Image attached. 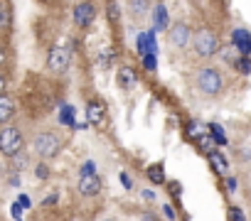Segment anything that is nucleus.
Wrapping results in <instances>:
<instances>
[{
  "label": "nucleus",
  "mask_w": 251,
  "mask_h": 221,
  "mask_svg": "<svg viewBox=\"0 0 251 221\" xmlns=\"http://www.w3.org/2000/svg\"><path fill=\"white\" fill-rule=\"evenodd\" d=\"M23 131L15 128V126H3V131H0V150H3V155L13 157L18 153H23Z\"/></svg>",
  "instance_id": "1"
},
{
  "label": "nucleus",
  "mask_w": 251,
  "mask_h": 221,
  "mask_svg": "<svg viewBox=\"0 0 251 221\" xmlns=\"http://www.w3.org/2000/svg\"><path fill=\"white\" fill-rule=\"evenodd\" d=\"M195 49H197L200 57H214L217 52H222V42H219L217 32L202 30V32H197V37H195Z\"/></svg>",
  "instance_id": "2"
},
{
  "label": "nucleus",
  "mask_w": 251,
  "mask_h": 221,
  "mask_svg": "<svg viewBox=\"0 0 251 221\" xmlns=\"http://www.w3.org/2000/svg\"><path fill=\"white\" fill-rule=\"evenodd\" d=\"M197 86H200L204 93H209V96H217V93L222 91L224 81H222V74H219L217 69H212V66H204V69H200V71H197Z\"/></svg>",
  "instance_id": "3"
},
{
  "label": "nucleus",
  "mask_w": 251,
  "mask_h": 221,
  "mask_svg": "<svg viewBox=\"0 0 251 221\" xmlns=\"http://www.w3.org/2000/svg\"><path fill=\"white\" fill-rule=\"evenodd\" d=\"M69 62H72V52H69V47H64V44H54V47L50 49V54H47V66H50L54 74L67 71Z\"/></svg>",
  "instance_id": "4"
},
{
  "label": "nucleus",
  "mask_w": 251,
  "mask_h": 221,
  "mask_svg": "<svg viewBox=\"0 0 251 221\" xmlns=\"http://www.w3.org/2000/svg\"><path fill=\"white\" fill-rule=\"evenodd\" d=\"M59 148H62V143H59V138L54 133H40L35 138V150L42 157H54L59 153Z\"/></svg>",
  "instance_id": "5"
},
{
  "label": "nucleus",
  "mask_w": 251,
  "mask_h": 221,
  "mask_svg": "<svg viewBox=\"0 0 251 221\" xmlns=\"http://www.w3.org/2000/svg\"><path fill=\"white\" fill-rule=\"evenodd\" d=\"M231 47L241 54V57H251V32L239 27L231 32Z\"/></svg>",
  "instance_id": "6"
},
{
  "label": "nucleus",
  "mask_w": 251,
  "mask_h": 221,
  "mask_svg": "<svg viewBox=\"0 0 251 221\" xmlns=\"http://www.w3.org/2000/svg\"><path fill=\"white\" fill-rule=\"evenodd\" d=\"M94 18H96V8H94L91 3H79V5H74V22H76L79 27H89V25L94 22Z\"/></svg>",
  "instance_id": "7"
},
{
  "label": "nucleus",
  "mask_w": 251,
  "mask_h": 221,
  "mask_svg": "<svg viewBox=\"0 0 251 221\" xmlns=\"http://www.w3.org/2000/svg\"><path fill=\"white\" fill-rule=\"evenodd\" d=\"M192 27L190 25H185V22H177L173 30H170V42L175 44V47H187L190 42H192Z\"/></svg>",
  "instance_id": "8"
},
{
  "label": "nucleus",
  "mask_w": 251,
  "mask_h": 221,
  "mask_svg": "<svg viewBox=\"0 0 251 221\" xmlns=\"http://www.w3.org/2000/svg\"><path fill=\"white\" fill-rule=\"evenodd\" d=\"M86 121H89V126H101L106 121V106L101 101H89L86 103Z\"/></svg>",
  "instance_id": "9"
},
{
  "label": "nucleus",
  "mask_w": 251,
  "mask_h": 221,
  "mask_svg": "<svg viewBox=\"0 0 251 221\" xmlns=\"http://www.w3.org/2000/svg\"><path fill=\"white\" fill-rule=\"evenodd\" d=\"M151 13H153V32H163V30L170 25L168 8H165L163 3H155V5L151 8Z\"/></svg>",
  "instance_id": "10"
},
{
  "label": "nucleus",
  "mask_w": 251,
  "mask_h": 221,
  "mask_svg": "<svg viewBox=\"0 0 251 221\" xmlns=\"http://www.w3.org/2000/svg\"><path fill=\"white\" fill-rule=\"evenodd\" d=\"M136 44H138V52H141L143 57H146V54H158V42H155V32H143V35H138Z\"/></svg>",
  "instance_id": "11"
},
{
  "label": "nucleus",
  "mask_w": 251,
  "mask_h": 221,
  "mask_svg": "<svg viewBox=\"0 0 251 221\" xmlns=\"http://www.w3.org/2000/svg\"><path fill=\"white\" fill-rule=\"evenodd\" d=\"M116 84H118L121 88H133V86L138 84L136 69H133V66H121V69H118V76H116Z\"/></svg>",
  "instance_id": "12"
},
{
  "label": "nucleus",
  "mask_w": 251,
  "mask_h": 221,
  "mask_svg": "<svg viewBox=\"0 0 251 221\" xmlns=\"http://www.w3.org/2000/svg\"><path fill=\"white\" fill-rule=\"evenodd\" d=\"M99 189H101V177L99 175H91V177H81L79 179V192L84 197H94V194H99Z\"/></svg>",
  "instance_id": "13"
},
{
  "label": "nucleus",
  "mask_w": 251,
  "mask_h": 221,
  "mask_svg": "<svg viewBox=\"0 0 251 221\" xmlns=\"http://www.w3.org/2000/svg\"><path fill=\"white\" fill-rule=\"evenodd\" d=\"M13 110H15L13 96H10V93H3V96H0V121H3L5 126H8V121L13 118Z\"/></svg>",
  "instance_id": "14"
},
{
  "label": "nucleus",
  "mask_w": 251,
  "mask_h": 221,
  "mask_svg": "<svg viewBox=\"0 0 251 221\" xmlns=\"http://www.w3.org/2000/svg\"><path fill=\"white\" fill-rule=\"evenodd\" d=\"M148 179H151L153 184H165V182H168V177H165V165H163V162L151 165V167H148Z\"/></svg>",
  "instance_id": "15"
},
{
  "label": "nucleus",
  "mask_w": 251,
  "mask_h": 221,
  "mask_svg": "<svg viewBox=\"0 0 251 221\" xmlns=\"http://www.w3.org/2000/svg\"><path fill=\"white\" fill-rule=\"evenodd\" d=\"M219 54H222V62H224V64H229V66H236V64L241 62V54H239L231 44H229V47H222V52H219Z\"/></svg>",
  "instance_id": "16"
},
{
  "label": "nucleus",
  "mask_w": 251,
  "mask_h": 221,
  "mask_svg": "<svg viewBox=\"0 0 251 221\" xmlns=\"http://www.w3.org/2000/svg\"><path fill=\"white\" fill-rule=\"evenodd\" d=\"M197 148L209 157V155H214L217 153V140L212 138V135H200V140H197Z\"/></svg>",
  "instance_id": "17"
},
{
  "label": "nucleus",
  "mask_w": 251,
  "mask_h": 221,
  "mask_svg": "<svg viewBox=\"0 0 251 221\" xmlns=\"http://www.w3.org/2000/svg\"><path fill=\"white\" fill-rule=\"evenodd\" d=\"M27 162H30V157H27L25 153H18V155L10 157V170H13V172H23V170L27 167Z\"/></svg>",
  "instance_id": "18"
},
{
  "label": "nucleus",
  "mask_w": 251,
  "mask_h": 221,
  "mask_svg": "<svg viewBox=\"0 0 251 221\" xmlns=\"http://www.w3.org/2000/svg\"><path fill=\"white\" fill-rule=\"evenodd\" d=\"M209 162H212V167L219 172V175H226L229 172V167H226V160H224V155L217 150L214 155H209Z\"/></svg>",
  "instance_id": "19"
},
{
  "label": "nucleus",
  "mask_w": 251,
  "mask_h": 221,
  "mask_svg": "<svg viewBox=\"0 0 251 221\" xmlns=\"http://www.w3.org/2000/svg\"><path fill=\"white\" fill-rule=\"evenodd\" d=\"M59 123L76 128V123H74V108H72V106H62V113H59Z\"/></svg>",
  "instance_id": "20"
},
{
  "label": "nucleus",
  "mask_w": 251,
  "mask_h": 221,
  "mask_svg": "<svg viewBox=\"0 0 251 221\" xmlns=\"http://www.w3.org/2000/svg\"><path fill=\"white\" fill-rule=\"evenodd\" d=\"M209 135L217 140V145H226V135H224V128L219 123H209Z\"/></svg>",
  "instance_id": "21"
},
{
  "label": "nucleus",
  "mask_w": 251,
  "mask_h": 221,
  "mask_svg": "<svg viewBox=\"0 0 251 221\" xmlns=\"http://www.w3.org/2000/svg\"><path fill=\"white\" fill-rule=\"evenodd\" d=\"M185 135L190 138V140H200V126H197V121H190L187 126H185Z\"/></svg>",
  "instance_id": "22"
},
{
  "label": "nucleus",
  "mask_w": 251,
  "mask_h": 221,
  "mask_svg": "<svg viewBox=\"0 0 251 221\" xmlns=\"http://www.w3.org/2000/svg\"><path fill=\"white\" fill-rule=\"evenodd\" d=\"M226 216H229V221H246V216H244V211L239 206H229L226 209Z\"/></svg>",
  "instance_id": "23"
},
{
  "label": "nucleus",
  "mask_w": 251,
  "mask_h": 221,
  "mask_svg": "<svg viewBox=\"0 0 251 221\" xmlns=\"http://www.w3.org/2000/svg\"><path fill=\"white\" fill-rule=\"evenodd\" d=\"M236 69H239V74H251V57H241V62L236 64Z\"/></svg>",
  "instance_id": "24"
},
{
  "label": "nucleus",
  "mask_w": 251,
  "mask_h": 221,
  "mask_svg": "<svg viewBox=\"0 0 251 221\" xmlns=\"http://www.w3.org/2000/svg\"><path fill=\"white\" fill-rule=\"evenodd\" d=\"M35 177H37V179H42V182H45V179H50V167H47L45 162H40V165L35 167Z\"/></svg>",
  "instance_id": "25"
},
{
  "label": "nucleus",
  "mask_w": 251,
  "mask_h": 221,
  "mask_svg": "<svg viewBox=\"0 0 251 221\" xmlns=\"http://www.w3.org/2000/svg\"><path fill=\"white\" fill-rule=\"evenodd\" d=\"M168 189H170V197H173V201H180L182 184H180V182H168Z\"/></svg>",
  "instance_id": "26"
},
{
  "label": "nucleus",
  "mask_w": 251,
  "mask_h": 221,
  "mask_svg": "<svg viewBox=\"0 0 251 221\" xmlns=\"http://www.w3.org/2000/svg\"><path fill=\"white\" fill-rule=\"evenodd\" d=\"M143 66H146L148 71H155V69H158V59H155V54H146V57H143Z\"/></svg>",
  "instance_id": "27"
},
{
  "label": "nucleus",
  "mask_w": 251,
  "mask_h": 221,
  "mask_svg": "<svg viewBox=\"0 0 251 221\" xmlns=\"http://www.w3.org/2000/svg\"><path fill=\"white\" fill-rule=\"evenodd\" d=\"M163 214H165L168 221H177V214H175V209L170 204H163Z\"/></svg>",
  "instance_id": "28"
},
{
  "label": "nucleus",
  "mask_w": 251,
  "mask_h": 221,
  "mask_svg": "<svg viewBox=\"0 0 251 221\" xmlns=\"http://www.w3.org/2000/svg\"><path fill=\"white\" fill-rule=\"evenodd\" d=\"M91 175H96V167H94V162H86L81 167V177H91Z\"/></svg>",
  "instance_id": "29"
},
{
  "label": "nucleus",
  "mask_w": 251,
  "mask_h": 221,
  "mask_svg": "<svg viewBox=\"0 0 251 221\" xmlns=\"http://www.w3.org/2000/svg\"><path fill=\"white\" fill-rule=\"evenodd\" d=\"M57 201H59V194H57V192H52V194H50V197L42 201V206H54Z\"/></svg>",
  "instance_id": "30"
},
{
  "label": "nucleus",
  "mask_w": 251,
  "mask_h": 221,
  "mask_svg": "<svg viewBox=\"0 0 251 221\" xmlns=\"http://www.w3.org/2000/svg\"><path fill=\"white\" fill-rule=\"evenodd\" d=\"M141 221H160V219H158V214H153V211H143V214H141Z\"/></svg>",
  "instance_id": "31"
},
{
  "label": "nucleus",
  "mask_w": 251,
  "mask_h": 221,
  "mask_svg": "<svg viewBox=\"0 0 251 221\" xmlns=\"http://www.w3.org/2000/svg\"><path fill=\"white\" fill-rule=\"evenodd\" d=\"M121 182H123V187H126V189H131V187H133V182H131L128 172H121Z\"/></svg>",
  "instance_id": "32"
},
{
  "label": "nucleus",
  "mask_w": 251,
  "mask_h": 221,
  "mask_svg": "<svg viewBox=\"0 0 251 221\" xmlns=\"http://www.w3.org/2000/svg\"><path fill=\"white\" fill-rule=\"evenodd\" d=\"M151 5L148 3H131V10H136V13H143V10H148Z\"/></svg>",
  "instance_id": "33"
},
{
  "label": "nucleus",
  "mask_w": 251,
  "mask_h": 221,
  "mask_svg": "<svg viewBox=\"0 0 251 221\" xmlns=\"http://www.w3.org/2000/svg\"><path fill=\"white\" fill-rule=\"evenodd\" d=\"M236 187H239V182H236L234 177H226V189H229V192H236Z\"/></svg>",
  "instance_id": "34"
},
{
  "label": "nucleus",
  "mask_w": 251,
  "mask_h": 221,
  "mask_svg": "<svg viewBox=\"0 0 251 221\" xmlns=\"http://www.w3.org/2000/svg\"><path fill=\"white\" fill-rule=\"evenodd\" d=\"M18 204H20L23 209H27V206H30V199H27L25 194H20V199H18Z\"/></svg>",
  "instance_id": "35"
},
{
  "label": "nucleus",
  "mask_w": 251,
  "mask_h": 221,
  "mask_svg": "<svg viewBox=\"0 0 251 221\" xmlns=\"http://www.w3.org/2000/svg\"><path fill=\"white\" fill-rule=\"evenodd\" d=\"M143 197H146V199H148V201H153V199H155V194H153V192H151V189H146V192H143Z\"/></svg>",
  "instance_id": "36"
},
{
  "label": "nucleus",
  "mask_w": 251,
  "mask_h": 221,
  "mask_svg": "<svg viewBox=\"0 0 251 221\" xmlns=\"http://www.w3.org/2000/svg\"><path fill=\"white\" fill-rule=\"evenodd\" d=\"M106 221H108V219H106Z\"/></svg>",
  "instance_id": "37"
}]
</instances>
